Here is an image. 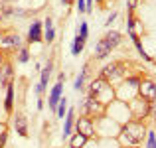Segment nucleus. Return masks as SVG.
Returning a JSON list of instances; mask_svg holds the SVG:
<instances>
[{
  "label": "nucleus",
  "mask_w": 156,
  "mask_h": 148,
  "mask_svg": "<svg viewBox=\"0 0 156 148\" xmlns=\"http://www.w3.org/2000/svg\"><path fill=\"white\" fill-rule=\"evenodd\" d=\"M77 34H79L81 38H85V40L89 38V26H87V22H79V28H77Z\"/></svg>",
  "instance_id": "nucleus-27"
},
{
  "label": "nucleus",
  "mask_w": 156,
  "mask_h": 148,
  "mask_svg": "<svg viewBox=\"0 0 156 148\" xmlns=\"http://www.w3.org/2000/svg\"><path fill=\"white\" fill-rule=\"evenodd\" d=\"M133 44H134V48H136L138 55H140L144 61H150V55L146 53V49H144V46H142V42H140V38H134V40H133Z\"/></svg>",
  "instance_id": "nucleus-24"
},
{
  "label": "nucleus",
  "mask_w": 156,
  "mask_h": 148,
  "mask_svg": "<svg viewBox=\"0 0 156 148\" xmlns=\"http://www.w3.org/2000/svg\"><path fill=\"white\" fill-rule=\"evenodd\" d=\"M138 97H142L148 103H154L156 101V83H152V81H140V85H138Z\"/></svg>",
  "instance_id": "nucleus-7"
},
{
  "label": "nucleus",
  "mask_w": 156,
  "mask_h": 148,
  "mask_svg": "<svg viewBox=\"0 0 156 148\" xmlns=\"http://www.w3.org/2000/svg\"><path fill=\"white\" fill-rule=\"evenodd\" d=\"M53 71V61H48V65L44 69H40V83L36 85V93H38V97H42V93L48 89V81H50V75Z\"/></svg>",
  "instance_id": "nucleus-8"
},
{
  "label": "nucleus",
  "mask_w": 156,
  "mask_h": 148,
  "mask_svg": "<svg viewBox=\"0 0 156 148\" xmlns=\"http://www.w3.org/2000/svg\"><path fill=\"white\" fill-rule=\"evenodd\" d=\"M10 83H14V69L10 63H2L0 65V85L8 87Z\"/></svg>",
  "instance_id": "nucleus-10"
},
{
  "label": "nucleus",
  "mask_w": 156,
  "mask_h": 148,
  "mask_svg": "<svg viewBox=\"0 0 156 148\" xmlns=\"http://www.w3.org/2000/svg\"><path fill=\"white\" fill-rule=\"evenodd\" d=\"M95 99H97V101H101L105 107L109 105V103H113V101H115V89L111 87V83H109V85H105V87L101 89V93H99V95H97Z\"/></svg>",
  "instance_id": "nucleus-14"
},
{
  "label": "nucleus",
  "mask_w": 156,
  "mask_h": 148,
  "mask_svg": "<svg viewBox=\"0 0 156 148\" xmlns=\"http://www.w3.org/2000/svg\"><path fill=\"white\" fill-rule=\"evenodd\" d=\"M103 40L111 46V49H115L119 44L122 42V36H121V32H115V30H113V32H107V34L103 36Z\"/></svg>",
  "instance_id": "nucleus-19"
},
{
  "label": "nucleus",
  "mask_w": 156,
  "mask_h": 148,
  "mask_svg": "<svg viewBox=\"0 0 156 148\" xmlns=\"http://www.w3.org/2000/svg\"><path fill=\"white\" fill-rule=\"evenodd\" d=\"M6 140H8V132H6V130H2V132H0V148H4Z\"/></svg>",
  "instance_id": "nucleus-30"
},
{
  "label": "nucleus",
  "mask_w": 156,
  "mask_h": 148,
  "mask_svg": "<svg viewBox=\"0 0 156 148\" xmlns=\"http://www.w3.org/2000/svg\"><path fill=\"white\" fill-rule=\"evenodd\" d=\"M87 65H83V69H81V73L77 75V79H75V83H73V89L75 91H81L83 89V83H85V77H87Z\"/></svg>",
  "instance_id": "nucleus-22"
},
{
  "label": "nucleus",
  "mask_w": 156,
  "mask_h": 148,
  "mask_svg": "<svg viewBox=\"0 0 156 148\" xmlns=\"http://www.w3.org/2000/svg\"><path fill=\"white\" fill-rule=\"evenodd\" d=\"M61 2H63V4H67V6H69V4H73L75 0H61Z\"/></svg>",
  "instance_id": "nucleus-35"
},
{
  "label": "nucleus",
  "mask_w": 156,
  "mask_h": 148,
  "mask_svg": "<svg viewBox=\"0 0 156 148\" xmlns=\"http://www.w3.org/2000/svg\"><path fill=\"white\" fill-rule=\"evenodd\" d=\"M28 42L30 44H38L44 40V24L40 20H32L30 28H28Z\"/></svg>",
  "instance_id": "nucleus-6"
},
{
  "label": "nucleus",
  "mask_w": 156,
  "mask_h": 148,
  "mask_svg": "<svg viewBox=\"0 0 156 148\" xmlns=\"http://www.w3.org/2000/svg\"><path fill=\"white\" fill-rule=\"evenodd\" d=\"M18 61L20 63H28V61H30V51H28V48L18 49Z\"/></svg>",
  "instance_id": "nucleus-26"
},
{
  "label": "nucleus",
  "mask_w": 156,
  "mask_h": 148,
  "mask_svg": "<svg viewBox=\"0 0 156 148\" xmlns=\"http://www.w3.org/2000/svg\"><path fill=\"white\" fill-rule=\"evenodd\" d=\"M2 63H4V53L0 51V65H2Z\"/></svg>",
  "instance_id": "nucleus-36"
},
{
  "label": "nucleus",
  "mask_w": 156,
  "mask_h": 148,
  "mask_svg": "<svg viewBox=\"0 0 156 148\" xmlns=\"http://www.w3.org/2000/svg\"><path fill=\"white\" fill-rule=\"evenodd\" d=\"M146 148H156V132L146 130Z\"/></svg>",
  "instance_id": "nucleus-25"
},
{
  "label": "nucleus",
  "mask_w": 156,
  "mask_h": 148,
  "mask_svg": "<svg viewBox=\"0 0 156 148\" xmlns=\"http://www.w3.org/2000/svg\"><path fill=\"white\" fill-rule=\"evenodd\" d=\"M36 107H38V111L44 109V99H42V97H38V103H36Z\"/></svg>",
  "instance_id": "nucleus-33"
},
{
  "label": "nucleus",
  "mask_w": 156,
  "mask_h": 148,
  "mask_svg": "<svg viewBox=\"0 0 156 148\" xmlns=\"http://www.w3.org/2000/svg\"><path fill=\"white\" fill-rule=\"evenodd\" d=\"M136 6H138V0H126V8H129V14H133Z\"/></svg>",
  "instance_id": "nucleus-29"
},
{
  "label": "nucleus",
  "mask_w": 156,
  "mask_h": 148,
  "mask_svg": "<svg viewBox=\"0 0 156 148\" xmlns=\"http://www.w3.org/2000/svg\"><path fill=\"white\" fill-rule=\"evenodd\" d=\"M85 42H87V40H85V38H81L79 34H77L75 38H73V42H71V53H73V55H79V53L83 51Z\"/></svg>",
  "instance_id": "nucleus-21"
},
{
  "label": "nucleus",
  "mask_w": 156,
  "mask_h": 148,
  "mask_svg": "<svg viewBox=\"0 0 156 148\" xmlns=\"http://www.w3.org/2000/svg\"><path fill=\"white\" fill-rule=\"evenodd\" d=\"M4 111L8 115L14 111V83H10L6 87V99H4Z\"/></svg>",
  "instance_id": "nucleus-16"
},
{
  "label": "nucleus",
  "mask_w": 156,
  "mask_h": 148,
  "mask_svg": "<svg viewBox=\"0 0 156 148\" xmlns=\"http://www.w3.org/2000/svg\"><path fill=\"white\" fill-rule=\"evenodd\" d=\"M148 115H150V117H152V121H156V101H154V103H150Z\"/></svg>",
  "instance_id": "nucleus-31"
},
{
  "label": "nucleus",
  "mask_w": 156,
  "mask_h": 148,
  "mask_svg": "<svg viewBox=\"0 0 156 148\" xmlns=\"http://www.w3.org/2000/svg\"><path fill=\"white\" fill-rule=\"evenodd\" d=\"M87 140H89L87 136H83L81 132H75L71 138H69V148H83L87 144Z\"/></svg>",
  "instance_id": "nucleus-20"
},
{
  "label": "nucleus",
  "mask_w": 156,
  "mask_h": 148,
  "mask_svg": "<svg viewBox=\"0 0 156 148\" xmlns=\"http://www.w3.org/2000/svg\"><path fill=\"white\" fill-rule=\"evenodd\" d=\"M57 81H61V83H63V81H65V73H59V75H57Z\"/></svg>",
  "instance_id": "nucleus-34"
},
{
  "label": "nucleus",
  "mask_w": 156,
  "mask_h": 148,
  "mask_svg": "<svg viewBox=\"0 0 156 148\" xmlns=\"http://www.w3.org/2000/svg\"><path fill=\"white\" fill-rule=\"evenodd\" d=\"M63 97V83L61 81H57L55 85L51 87V91H50V97H48V107L55 113V109H57V103H59V99Z\"/></svg>",
  "instance_id": "nucleus-9"
},
{
  "label": "nucleus",
  "mask_w": 156,
  "mask_h": 148,
  "mask_svg": "<svg viewBox=\"0 0 156 148\" xmlns=\"http://www.w3.org/2000/svg\"><path fill=\"white\" fill-rule=\"evenodd\" d=\"M0 48H22V38L18 34L10 36H0Z\"/></svg>",
  "instance_id": "nucleus-12"
},
{
  "label": "nucleus",
  "mask_w": 156,
  "mask_h": 148,
  "mask_svg": "<svg viewBox=\"0 0 156 148\" xmlns=\"http://www.w3.org/2000/svg\"><path fill=\"white\" fill-rule=\"evenodd\" d=\"M75 8L79 14H85L87 12V4H85V0H75Z\"/></svg>",
  "instance_id": "nucleus-28"
},
{
  "label": "nucleus",
  "mask_w": 156,
  "mask_h": 148,
  "mask_svg": "<svg viewBox=\"0 0 156 148\" xmlns=\"http://www.w3.org/2000/svg\"><path fill=\"white\" fill-rule=\"evenodd\" d=\"M129 113H130V117H134L133 121H142L144 117H148V109H150V103L148 101H144L142 97H134V99H130L129 103Z\"/></svg>",
  "instance_id": "nucleus-2"
},
{
  "label": "nucleus",
  "mask_w": 156,
  "mask_h": 148,
  "mask_svg": "<svg viewBox=\"0 0 156 148\" xmlns=\"http://www.w3.org/2000/svg\"><path fill=\"white\" fill-rule=\"evenodd\" d=\"M126 69H125V63L122 61H113V63L105 65L103 71H101V77L107 81V83H111V81L115 79H121V77H125Z\"/></svg>",
  "instance_id": "nucleus-3"
},
{
  "label": "nucleus",
  "mask_w": 156,
  "mask_h": 148,
  "mask_svg": "<svg viewBox=\"0 0 156 148\" xmlns=\"http://www.w3.org/2000/svg\"><path fill=\"white\" fill-rule=\"evenodd\" d=\"M75 126V109H67V115H65V121H63V138H69L71 136V130Z\"/></svg>",
  "instance_id": "nucleus-11"
},
{
  "label": "nucleus",
  "mask_w": 156,
  "mask_h": 148,
  "mask_svg": "<svg viewBox=\"0 0 156 148\" xmlns=\"http://www.w3.org/2000/svg\"><path fill=\"white\" fill-rule=\"evenodd\" d=\"M105 85H109V83H107L103 77H97V79H93L91 83H89V95H91V97H97Z\"/></svg>",
  "instance_id": "nucleus-18"
},
{
  "label": "nucleus",
  "mask_w": 156,
  "mask_h": 148,
  "mask_svg": "<svg viewBox=\"0 0 156 148\" xmlns=\"http://www.w3.org/2000/svg\"><path fill=\"white\" fill-rule=\"evenodd\" d=\"M146 136V129L142 125V121H133L130 118L129 122L121 126V140L125 144H140Z\"/></svg>",
  "instance_id": "nucleus-1"
},
{
  "label": "nucleus",
  "mask_w": 156,
  "mask_h": 148,
  "mask_svg": "<svg viewBox=\"0 0 156 148\" xmlns=\"http://www.w3.org/2000/svg\"><path fill=\"white\" fill-rule=\"evenodd\" d=\"M14 129H16V132H18L20 136H24V138L28 136V121H26V117H24L22 113H16V117H14Z\"/></svg>",
  "instance_id": "nucleus-13"
},
{
  "label": "nucleus",
  "mask_w": 156,
  "mask_h": 148,
  "mask_svg": "<svg viewBox=\"0 0 156 148\" xmlns=\"http://www.w3.org/2000/svg\"><path fill=\"white\" fill-rule=\"evenodd\" d=\"M44 40H46L48 44H51L53 40H55V28H53L51 18L44 20Z\"/></svg>",
  "instance_id": "nucleus-17"
},
{
  "label": "nucleus",
  "mask_w": 156,
  "mask_h": 148,
  "mask_svg": "<svg viewBox=\"0 0 156 148\" xmlns=\"http://www.w3.org/2000/svg\"><path fill=\"white\" fill-rule=\"evenodd\" d=\"M115 18H117V12H111L109 18H107V22H105V26H111V24L115 22Z\"/></svg>",
  "instance_id": "nucleus-32"
},
{
  "label": "nucleus",
  "mask_w": 156,
  "mask_h": 148,
  "mask_svg": "<svg viewBox=\"0 0 156 148\" xmlns=\"http://www.w3.org/2000/svg\"><path fill=\"white\" fill-rule=\"evenodd\" d=\"M111 51H113V49H111V46L105 42L103 38H101L99 42L95 44V59H105V57L109 55Z\"/></svg>",
  "instance_id": "nucleus-15"
},
{
  "label": "nucleus",
  "mask_w": 156,
  "mask_h": 148,
  "mask_svg": "<svg viewBox=\"0 0 156 148\" xmlns=\"http://www.w3.org/2000/svg\"><path fill=\"white\" fill-rule=\"evenodd\" d=\"M75 129H77V132H81L83 136H87V138H91V136H95V122H93V118L91 117H79L75 121Z\"/></svg>",
  "instance_id": "nucleus-5"
},
{
  "label": "nucleus",
  "mask_w": 156,
  "mask_h": 148,
  "mask_svg": "<svg viewBox=\"0 0 156 148\" xmlns=\"http://www.w3.org/2000/svg\"><path fill=\"white\" fill-rule=\"evenodd\" d=\"M105 109H107V107L103 105V103L97 101V99L91 97V95L83 101V113H85V117H95V118H99V117H103V115H105Z\"/></svg>",
  "instance_id": "nucleus-4"
},
{
  "label": "nucleus",
  "mask_w": 156,
  "mask_h": 148,
  "mask_svg": "<svg viewBox=\"0 0 156 148\" xmlns=\"http://www.w3.org/2000/svg\"><path fill=\"white\" fill-rule=\"evenodd\" d=\"M55 115H57V118H65V115H67V99H65V97L59 99L57 109H55Z\"/></svg>",
  "instance_id": "nucleus-23"
},
{
  "label": "nucleus",
  "mask_w": 156,
  "mask_h": 148,
  "mask_svg": "<svg viewBox=\"0 0 156 148\" xmlns=\"http://www.w3.org/2000/svg\"><path fill=\"white\" fill-rule=\"evenodd\" d=\"M97 2H99V4H101V2H103V0H97Z\"/></svg>",
  "instance_id": "nucleus-37"
}]
</instances>
